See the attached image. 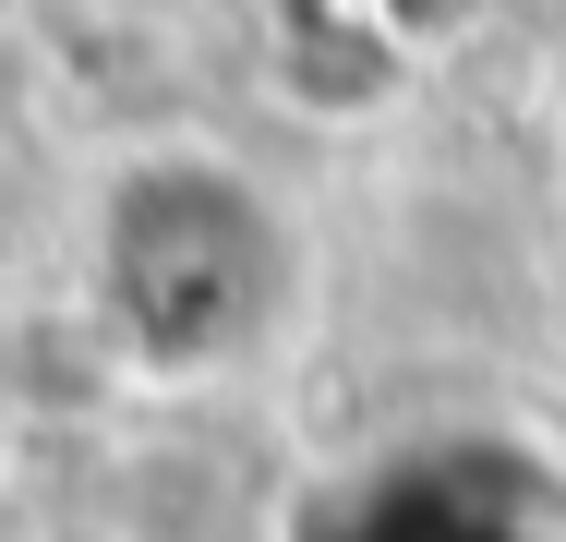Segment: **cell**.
<instances>
[{
    "mask_svg": "<svg viewBox=\"0 0 566 542\" xmlns=\"http://www.w3.org/2000/svg\"><path fill=\"white\" fill-rule=\"evenodd\" d=\"M97 278H109V325L145 362H229L265 337L277 290H290V229L241 169L157 157V169L109 181Z\"/></svg>",
    "mask_w": 566,
    "mask_h": 542,
    "instance_id": "obj_1",
    "label": "cell"
},
{
    "mask_svg": "<svg viewBox=\"0 0 566 542\" xmlns=\"http://www.w3.org/2000/svg\"><path fill=\"white\" fill-rule=\"evenodd\" d=\"M374 12H386L410 49H434V37H458V24H470V0H374Z\"/></svg>",
    "mask_w": 566,
    "mask_h": 542,
    "instance_id": "obj_3",
    "label": "cell"
},
{
    "mask_svg": "<svg viewBox=\"0 0 566 542\" xmlns=\"http://www.w3.org/2000/svg\"><path fill=\"white\" fill-rule=\"evenodd\" d=\"M36 542H133V531H97V519H61V531H36Z\"/></svg>",
    "mask_w": 566,
    "mask_h": 542,
    "instance_id": "obj_4",
    "label": "cell"
},
{
    "mask_svg": "<svg viewBox=\"0 0 566 542\" xmlns=\"http://www.w3.org/2000/svg\"><path fill=\"white\" fill-rule=\"evenodd\" d=\"M410 37L374 12V0H302V12H277V97L302 108L314 133H349V121H374V108L410 85Z\"/></svg>",
    "mask_w": 566,
    "mask_h": 542,
    "instance_id": "obj_2",
    "label": "cell"
}]
</instances>
